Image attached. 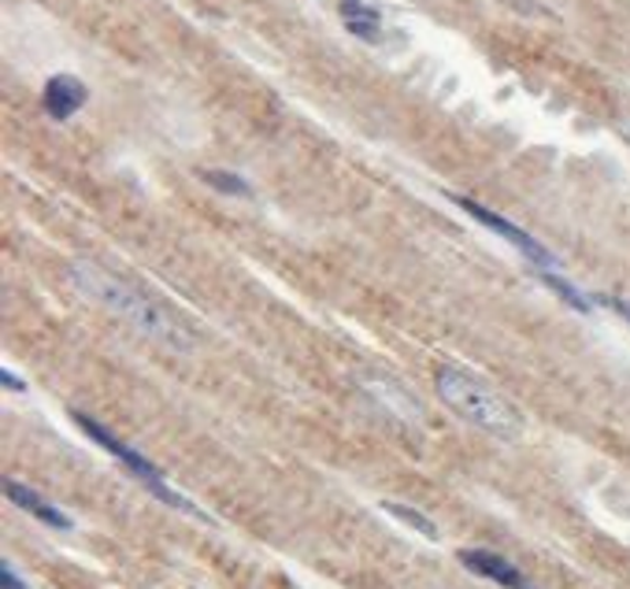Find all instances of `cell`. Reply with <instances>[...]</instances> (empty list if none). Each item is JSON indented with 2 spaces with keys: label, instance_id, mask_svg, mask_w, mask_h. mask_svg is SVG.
Listing matches in <instances>:
<instances>
[{
  "label": "cell",
  "instance_id": "cell-11",
  "mask_svg": "<svg viewBox=\"0 0 630 589\" xmlns=\"http://www.w3.org/2000/svg\"><path fill=\"white\" fill-rule=\"evenodd\" d=\"M201 179L212 185V190H220L226 196H249V182L242 179V174L234 171H201Z\"/></svg>",
  "mask_w": 630,
  "mask_h": 589
},
{
  "label": "cell",
  "instance_id": "cell-5",
  "mask_svg": "<svg viewBox=\"0 0 630 589\" xmlns=\"http://www.w3.org/2000/svg\"><path fill=\"white\" fill-rule=\"evenodd\" d=\"M460 564L468 567L471 575L490 578V582L501 586V589H534V582L520 571V567L509 564L498 553H490V549H463L460 553Z\"/></svg>",
  "mask_w": 630,
  "mask_h": 589
},
{
  "label": "cell",
  "instance_id": "cell-8",
  "mask_svg": "<svg viewBox=\"0 0 630 589\" xmlns=\"http://www.w3.org/2000/svg\"><path fill=\"white\" fill-rule=\"evenodd\" d=\"M4 493H8V501L19 504V508L30 512V515H34V520H41L45 526H53V531H71V520H67V515L60 512L56 504H49L45 497H41V493L26 490L23 482L8 479V482H4Z\"/></svg>",
  "mask_w": 630,
  "mask_h": 589
},
{
  "label": "cell",
  "instance_id": "cell-6",
  "mask_svg": "<svg viewBox=\"0 0 630 589\" xmlns=\"http://www.w3.org/2000/svg\"><path fill=\"white\" fill-rule=\"evenodd\" d=\"M86 97H89V89L82 86V78L53 75L45 82V89H41V108H45L56 122H64V119L75 116L82 105H86Z\"/></svg>",
  "mask_w": 630,
  "mask_h": 589
},
{
  "label": "cell",
  "instance_id": "cell-10",
  "mask_svg": "<svg viewBox=\"0 0 630 589\" xmlns=\"http://www.w3.org/2000/svg\"><path fill=\"white\" fill-rule=\"evenodd\" d=\"M538 278H542V282H545V286H549V289H553V293H556V297H560V301H564V304H572V308H575V312L590 315V308H594V301H590V297H586V293H578V289H575L572 282H567V278H560V275H553V271H538Z\"/></svg>",
  "mask_w": 630,
  "mask_h": 589
},
{
  "label": "cell",
  "instance_id": "cell-2",
  "mask_svg": "<svg viewBox=\"0 0 630 589\" xmlns=\"http://www.w3.org/2000/svg\"><path fill=\"white\" fill-rule=\"evenodd\" d=\"M434 389H438V397L446 400L463 422H471V427L487 430L501 441L520 438V430H523L520 411H515L498 389L487 386V382H479L474 375H468V371L438 367L434 371Z\"/></svg>",
  "mask_w": 630,
  "mask_h": 589
},
{
  "label": "cell",
  "instance_id": "cell-4",
  "mask_svg": "<svg viewBox=\"0 0 630 589\" xmlns=\"http://www.w3.org/2000/svg\"><path fill=\"white\" fill-rule=\"evenodd\" d=\"M452 201H457L460 208L468 212L474 223H482V226H487V231H493L498 237H504V242H509L512 249H520V253L526 256V260L538 267V271H553V267H556V256H553L549 249H545V245H542L534 234H526L523 226H515L512 219H504V215L490 212L487 204L471 201V196H452Z\"/></svg>",
  "mask_w": 630,
  "mask_h": 589
},
{
  "label": "cell",
  "instance_id": "cell-1",
  "mask_svg": "<svg viewBox=\"0 0 630 589\" xmlns=\"http://www.w3.org/2000/svg\"><path fill=\"white\" fill-rule=\"evenodd\" d=\"M67 275L82 297H89L93 304L108 308L111 315L122 319V323H130L149 341L171 349V353H190L193 349V330L174 312H168L163 304L152 301L149 293H141L134 282L119 278L116 271H108V267H100L93 260H75Z\"/></svg>",
  "mask_w": 630,
  "mask_h": 589
},
{
  "label": "cell",
  "instance_id": "cell-9",
  "mask_svg": "<svg viewBox=\"0 0 630 589\" xmlns=\"http://www.w3.org/2000/svg\"><path fill=\"white\" fill-rule=\"evenodd\" d=\"M382 512L394 515V520H401L405 526H412V531H419L423 537H430V542H438V526H434L423 512L408 508V504H401V501H382Z\"/></svg>",
  "mask_w": 630,
  "mask_h": 589
},
{
  "label": "cell",
  "instance_id": "cell-13",
  "mask_svg": "<svg viewBox=\"0 0 630 589\" xmlns=\"http://www.w3.org/2000/svg\"><path fill=\"white\" fill-rule=\"evenodd\" d=\"M597 304L612 308L619 319H627V323H630V301H623V297H597Z\"/></svg>",
  "mask_w": 630,
  "mask_h": 589
},
{
  "label": "cell",
  "instance_id": "cell-7",
  "mask_svg": "<svg viewBox=\"0 0 630 589\" xmlns=\"http://www.w3.org/2000/svg\"><path fill=\"white\" fill-rule=\"evenodd\" d=\"M338 15H342L349 34L367 41V45H382V41H386V19H382L378 8L367 4V0H342Z\"/></svg>",
  "mask_w": 630,
  "mask_h": 589
},
{
  "label": "cell",
  "instance_id": "cell-14",
  "mask_svg": "<svg viewBox=\"0 0 630 589\" xmlns=\"http://www.w3.org/2000/svg\"><path fill=\"white\" fill-rule=\"evenodd\" d=\"M0 386H8V389L23 393V389H26V382H23V378H15V375H12V371H8V367H4V371H0Z\"/></svg>",
  "mask_w": 630,
  "mask_h": 589
},
{
  "label": "cell",
  "instance_id": "cell-12",
  "mask_svg": "<svg viewBox=\"0 0 630 589\" xmlns=\"http://www.w3.org/2000/svg\"><path fill=\"white\" fill-rule=\"evenodd\" d=\"M0 589H26V582L15 575L12 564H0Z\"/></svg>",
  "mask_w": 630,
  "mask_h": 589
},
{
  "label": "cell",
  "instance_id": "cell-3",
  "mask_svg": "<svg viewBox=\"0 0 630 589\" xmlns=\"http://www.w3.org/2000/svg\"><path fill=\"white\" fill-rule=\"evenodd\" d=\"M71 419H75L78 427L86 430V438H89V441H97L100 449L111 452V457H116V460L122 463V468H127V471L134 474V479H138V482L145 485V490L152 493V497L163 501V504H171V508H179V512H190V515H197V520H204L197 504H190V501L182 497V493H174V490H171L168 479H163V471L157 468V463L145 460L138 449H130V446H127V441H119L116 433H111V430L105 427V422H97L93 416H86V411H71Z\"/></svg>",
  "mask_w": 630,
  "mask_h": 589
}]
</instances>
